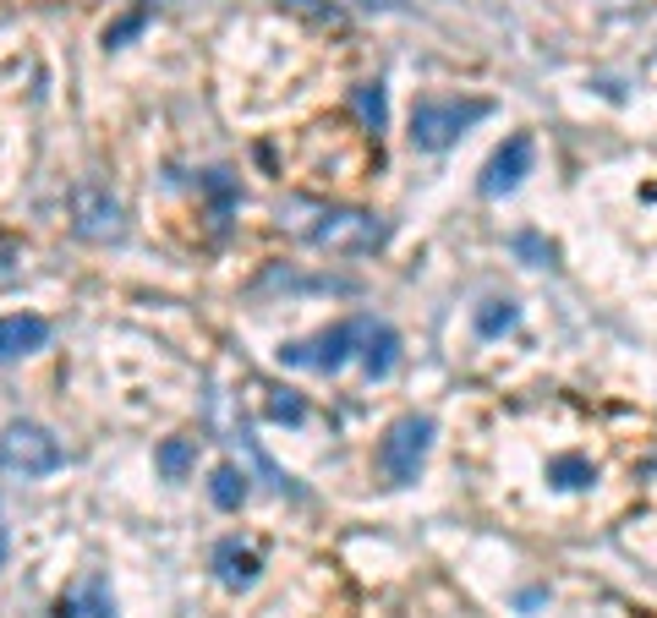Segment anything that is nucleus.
I'll return each instance as SVG.
<instances>
[{
  "instance_id": "1",
  "label": "nucleus",
  "mask_w": 657,
  "mask_h": 618,
  "mask_svg": "<svg viewBox=\"0 0 657 618\" xmlns=\"http://www.w3.org/2000/svg\"><path fill=\"white\" fill-rule=\"evenodd\" d=\"M488 110H493L488 99H416L411 105V143L428 148V154H439V148L455 143L465 126L482 121Z\"/></svg>"
},
{
  "instance_id": "2",
  "label": "nucleus",
  "mask_w": 657,
  "mask_h": 618,
  "mask_svg": "<svg viewBox=\"0 0 657 618\" xmlns=\"http://www.w3.org/2000/svg\"><path fill=\"white\" fill-rule=\"evenodd\" d=\"M428 449H433V422L428 416H400L390 433H384V443H379L384 482L390 488H411L416 471H422V460H428Z\"/></svg>"
},
{
  "instance_id": "3",
  "label": "nucleus",
  "mask_w": 657,
  "mask_h": 618,
  "mask_svg": "<svg viewBox=\"0 0 657 618\" xmlns=\"http://www.w3.org/2000/svg\"><path fill=\"white\" fill-rule=\"evenodd\" d=\"M66 465V449L39 422H11L0 433V471L11 477H50Z\"/></svg>"
},
{
  "instance_id": "4",
  "label": "nucleus",
  "mask_w": 657,
  "mask_h": 618,
  "mask_svg": "<svg viewBox=\"0 0 657 618\" xmlns=\"http://www.w3.org/2000/svg\"><path fill=\"white\" fill-rule=\"evenodd\" d=\"M367 328H373V317H351V323H334L324 328L318 340H307V345H285L280 351V362H291V367H313V372H340L351 362V351L367 340Z\"/></svg>"
},
{
  "instance_id": "5",
  "label": "nucleus",
  "mask_w": 657,
  "mask_h": 618,
  "mask_svg": "<svg viewBox=\"0 0 657 618\" xmlns=\"http://www.w3.org/2000/svg\"><path fill=\"white\" fill-rule=\"evenodd\" d=\"M71 225H77V236H88V242H110V236H121V208H116L110 192L77 186V192H71Z\"/></svg>"
},
{
  "instance_id": "6",
  "label": "nucleus",
  "mask_w": 657,
  "mask_h": 618,
  "mask_svg": "<svg viewBox=\"0 0 657 618\" xmlns=\"http://www.w3.org/2000/svg\"><path fill=\"white\" fill-rule=\"evenodd\" d=\"M313 242L334 252H367L384 242L373 214H324V225H313Z\"/></svg>"
},
{
  "instance_id": "7",
  "label": "nucleus",
  "mask_w": 657,
  "mask_h": 618,
  "mask_svg": "<svg viewBox=\"0 0 657 618\" xmlns=\"http://www.w3.org/2000/svg\"><path fill=\"white\" fill-rule=\"evenodd\" d=\"M531 176V137L526 131H516L493 159H488V170H482V192L488 197H499V192H516V186Z\"/></svg>"
},
{
  "instance_id": "8",
  "label": "nucleus",
  "mask_w": 657,
  "mask_h": 618,
  "mask_svg": "<svg viewBox=\"0 0 657 618\" xmlns=\"http://www.w3.org/2000/svg\"><path fill=\"white\" fill-rule=\"evenodd\" d=\"M39 345H50V323H45V317H33V312L0 317V362H6V356H28V351H39Z\"/></svg>"
},
{
  "instance_id": "9",
  "label": "nucleus",
  "mask_w": 657,
  "mask_h": 618,
  "mask_svg": "<svg viewBox=\"0 0 657 618\" xmlns=\"http://www.w3.org/2000/svg\"><path fill=\"white\" fill-rule=\"evenodd\" d=\"M548 482L559 493H581V488L597 482V465H591V454H581V449H565V454L548 460Z\"/></svg>"
},
{
  "instance_id": "10",
  "label": "nucleus",
  "mask_w": 657,
  "mask_h": 618,
  "mask_svg": "<svg viewBox=\"0 0 657 618\" xmlns=\"http://www.w3.org/2000/svg\"><path fill=\"white\" fill-rule=\"evenodd\" d=\"M214 569H219V580H225L231 591H242V586L258 580V553L242 548V542H219V548H214Z\"/></svg>"
},
{
  "instance_id": "11",
  "label": "nucleus",
  "mask_w": 657,
  "mask_h": 618,
  "mask_svg": "<svg viewBox=\"0 0 657 618\" xmlns=\"http://www.w3.org/2000/svg\"><path fill=\"white\" fill-rule=\"evenodd\" d=\"M394 356H400L394 328H390V323H373V328H367V340H362V367H367V377H390Z\"/></svg>"
},
{
  "instance_id": "12",
  "label": "nucleus",
  "mask_w": 657,
  "mask_h": 618,
  "mask_svg": "<svg viewBox=\"0 0 657 618\" xmlns=\"http://www.w3.org/2000/svg\"><path fill=\"white\" fill-rule=\"evenodd\" d=\"M56 618H116V608H110V591H105V580H88V586H82L77 597H61Z\"/></svg>"
},
{
  "instance_id": "13",
  "label": "nucleus",
  "mask_w": 657,
  "mask_h": 618,
  "mask_svg": "<svg viewBox=\"0 0 657 618\" xmlns=\"http://www.w3.org/2000/svg\"><path fill=\"white\" fill-rule=\"evenodd\" d=\"M154 465H159L170 482H182V477H187V465H193V443H187V438H165V443H159V454H154Z\"/></svg>"
},
{
  "instance_id": "14",
  "label": "nucleus",
  "mask_w": 657,
  "mask_h": 618,
  "mask_svg": "<svg viewBox=\"0 0 657 618\" xmlns=\"http://www.w3.org/2000/svg\"><path fill=\"white\" fill-rule=\"evenodd\" d=\"M208 493H214V503H219V509H242V498H247V477H242L236 465H219Z\"/></svg>"
},
{
  "instance_id": "15",
  "label": "nucleus",
  "mask_w": 657,
  "mask_h": 618,
  "mask_svg": "<svg viewBox=\"0 0 657 618\" xmlns=\"http://www.w3.org/2000/svg\"><path fill=\"white\" fill-rule=\"evenodd\" d=\"M351 105H356V116L373 126V131H384V88H379V82H362V88L351 94Z\"/></svg>"
},
{
  "instance_id": "16",
  "label": "nucleus",
  "mask_w": 657,
  "mask_h": 618,
  "mask_svg": "<svg viewBox=\"0 0 657 618\" xmlns=\"http://www.w3.org/2000/svg\"><path fill=\"white\" fill-rule=\"evenodd\" d=\"M291 11H302V17H313V22H329V28H340L345 22V11L334 6V0H285Z\"/></svg>"
},
{
  "instance_id": "17",
  "label": "nucleus",
  "mask_w": 657,
  "mask_h": 618,
  "mask_svg": "<svg viewBox=\"0 0 657 618\" xmlns=\"http://www.w3.org/2000/svg\"><path fill=\"white\" fill-rule=\"evenodd\" d=\"M516 323V307L510 302H488V312H477V328L482 334H499V328H510Z\"/></svg>"
},
{
  "instance_id": "18",
  "label": "nucleus",
  "mask_w": 657,
  "mask_h": 618,
  "mask_svg": "<svg viewBox=\"0 0 657 618\" xmlns=\"http://www.w3.org/2000/svg\"><path fill=\"white\" fill-rule=\"evenodd\" d=\"M268 416H274V422H302L307 405H302L296 394H280V400H268Z\"/></svg>"
},
{
  "instance_id": "19",
  "label": "nucleus",
  "mask_w": 657,
  "mask_h": 618,
  "mask_svg": "<svg viewBox=\"0 0 657 618\" xmlns=\"http://www.w3.org/2000/svg\"><path fill=\"white\" fill-rule=\"evenodd\" d=\"M6 548H11V542H6V531H0V563H6Z\"/></svg>"
},
{
  "instance_id": "20",
  "label": "nucleus",
  "mask_w": 657,
  "mask_h": 618,
  "mask_svg": "<svg viewBox=\"0 0 657 618\" xmlns=\"http://www.w3.org/2000/svg\"><path fill=\"white\" fill-rule=\"evenodd\" d=\"M362 6H400V0H362Z\"/></svg>"
}]
</instances>
